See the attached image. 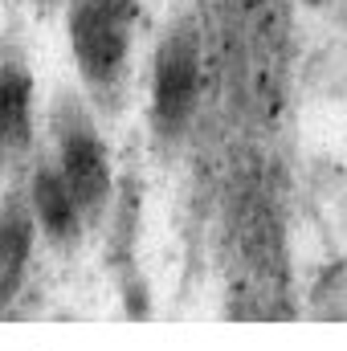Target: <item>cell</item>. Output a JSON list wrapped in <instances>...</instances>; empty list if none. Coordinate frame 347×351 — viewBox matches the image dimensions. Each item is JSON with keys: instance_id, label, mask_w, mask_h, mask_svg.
<instances>
[{"instance_id": "cell-1", "label": "cell", "mask_w": 347, "mask_h": 351, "mask_svg": "<svg viewBox=\"0 0 347 351\" xmlns=\"http://www.w3.org/2000/svg\"><path fill=\"white\" fill-rule=\"evenodd\" d=\"M58 176L66 180L74 204L98 217L110 200V160L106 147L98 139V131L90 127V119L78 106H62L58 114Z\"/></svg>"}, {"instance_id": "cell-2", "label": "cell", "mask_w": 347, "mask_h": 351, "mask_svg": "<svg viewBox=\"0 0 347 351\" xmlns=\"http://www.w3.org/2000/svg\"><path fill=\"white\" fill-rule=\"evenodd\" d=\"M70 45L78 58V70L86 74L90 86H115L123 66H127V21L74 0L70 12Z\"/></svg>"}, {"instance_id": "cell-3", "label": "cell", "mask_w": 347, "mask_h": 351, "mask_svg": "<svg viewBox=\"0 0 347 351\" xmlns=\"http://www.w3.org/2000/svg\"><path fill=\"white\" fill-rule=\"evenodd\" d=\"M200 94V62L192 37L176 33L156 53V86H152V106H156V127L164 135H180L196 110Z\"/></svg>"}, {"instance_id": "cell-4", "label": "cell", "mask_w": 347, "mask_h": 351, "mask_svg": "<svg viewBox=\"0 0 347 351\" xmlns=\"http://www.w3.org/2000/svg\"><path fill=\"white\" fill-rule=\"evenodd\" d=\"M29 213H33V225H41L53 241H74L78 229H82V208L74 204L66 180L49 168L33 176V188H29Z\"/></svg>"}, {"instance_id": "cell-5", "label": "cell", "mask_w": 347, "mask_h": 351, "mask_svg": "<svg viewBox=\"0 0 347 351\" xmlns=\"http://www.w3.org/2000/svg\"><path fill=\"white\" fill-rule=\"evenodd\" d=\"M33 78L25 66H0V156H21L33 135Z\"/></svg>"}, {"instance_id": "cell-6", "label": "cell", "mask_w": 347, "mask_h": 351, "mask_svg": "<svg viewBox=\"0 0 347 351\" xmlns=\"http://www.w3.org/2000/svg\"><path fill=\"white\" fill-rule=\"evenodd\" d=\"M29 254H33V213L12 204L0 217V302H8L16 294Z\"/></svg>"}, {"instance_id": "cell-7", "label": "cell", "mask_w": 347, "mask_h": 351, "mask_svg": "<svg viewBox=\"0 0 347 351\" xmlns=\"http://www.w3.org/2000/svg\"><path fill=\"white\" fill-rule=\"evenodd\" d=\"M82 4L106 8V12H115V16H123V21H131V16H135V0H82Z\"/></svg>"}, {"instance_id": "cell-8", "label": "cell", "mask_w": 347, "mask_h": 351, "mask_svg": "<svg viewBox=\"0 0 347 351\" xmlns=\"http://www.w3.org/2000/svg\"><path fill=\"white\" fill-rule=\"evenodd\" d=\"M45 4H49V0H45Z\"/></svg>"}]
</instances>
